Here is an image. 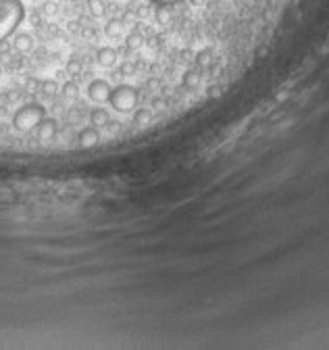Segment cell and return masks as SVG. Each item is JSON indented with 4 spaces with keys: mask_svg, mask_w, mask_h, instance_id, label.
I'll use <instances>...</instances> for the list:
<instances>
[{
    "mask_svg": "<svg viewBox=\"0 0 329 350\" xmlns=\"http://www.w3.org/2000/svg\"><path fill=\"white\" fill-rule=\"evenodd\" d=\"M25 17V7L21 0H0V44L9 40Z\"/></svg>",
    "mask_w": 329,
    "mask_h": 350,
    "instance_id": "6da1fadb",
    "label": "cell"
},
{
    "mask_svg": "<svg viewBox=\"0 0 329 350\" xmlns=\"http://www.w3.org/2000/svg\"><path fill=\"white\" fill-rule=\"evenodd\" d=\"M44 117H46V109L42 104H38V102L23 104L21 109H17V113L13 115V127L21 133H27L31 129H36Z\"/></svg>",
    "mask_w": 329,
    "mask_h": 350,
    "instance_id": "7a4b0ae2",
    "label": "cell"
},
{
    "mask_svg": "<svg viewBox=\"0 0 329 350\" xmlns=\"http://www.w3.org/2000/svg\"><path fill=\"white\" fill-rule=\"evenodd\" d=\"M108 104L113 106L117 113H131L138 106V90L134 86L121 84L117 88H113L111 98H108Z\"/></svg>",
    "mask_w": 329,
    "mask_h": 350,
    "instance_id": "3957f363",
    "label": "cell"
},
{
    "mask_svg": "<svg viewBox=\"0 0 329 350\" xmlns=\"http://www.w3.org/2000/svg\"><path fill=\"white\" fill-rule=\"evenodd\" d=\"M111 92H113V88H111V84H108L106 80H92L88 84V96H90V100L98 102V104L108 102V98H111Z\"/></svg>",
    "mask_w": 329,
    "mask_h": 350,
    "instance_id": "277c9868",
    "label": "cell"
},
{
    "mask_svg": "<svg viewBox=\"0 0 329 350\" xmlns=\"http://www.w3.org/2000/svg\"><path fill=\"white\" fill-rule=\"evenodd\" d=\"M36 131H38V140H42V142L52 140L54 135H56V121L50 119V117H44L40 123H38Z\"/></svg>",
    "mask_w": 329,
    "mask_h": 350,
    "instance_id": "5b68a950",
    "label": "cell"
},
{
    "mask_svg": "<svg viewBox=\"0 0 329 350\" xmlns=\"http://www.w3.org/2000/svg\"><path fill=\"white\" fill-rule=\"evenodd\" d=\"M117 58H119V52L111 46H104V48H98L96 52V60H98V65L104 67V69H111L117 65Z\"/></svg>",
    "mask_w": 329,
    "mask_h": 350,
    "instance_id": "8992f818",
    "label": "cell"
},
{
    "mask_svg": "<svg viewBox=\"0 0 329 350\" xmlns=\"http://www.w3.org/2000/svg\"><path fill=\"white\" fill-rule=\"evenodd\" d=\"M77 142H80L82 148H94L98 142H100V133H98V127H86L80 131V135H77Z\"/></svg>",
    "mask_w": 329,
    "mask_h": 350,
    "instance_id": "52a82bcc",
    "label": "cell"
},
{
    "mask_svg": "<svg viewBox=\"0 0 329 350\" xmlns=\"http://www.w3.org/2000/svg\"><path fill=\"white\" fill-rule=\"evenodd\" d=\"M13 48L19 54H27V52L34 50V38L29 34H17L13 38Z\"/></svg>",
    "mask_w": 329,
    "mask_h": 350,
    "instance_id": "ba28073f",
    "label": "cell"
},
{
    "mask_svg": "<svg viewBox=\"0 0 329 350\" xmlns=\"http://www.w3.org/2000/svg\"><path fill=\"white\" fill-rule=\"evenodd\" d=\"M90 123L94 125V127H104V125H108L111 123V115H108V111L106 109H92L90 111Z\"/></svg>",
    "mask_w": 329,
    "mask_h": 350,
    "instance_id": "9c48e42d",
    "label": "cell"
},
{
    "mask_svg": "<svg viewBox=\"0 0 329 350\" xmlns=\"http://www.w3.org/2000/svg\"><path fill=\"white\" fill-rule=\"evenodd\" d=\"M104 34L108 38H121L123 34V21L121 19H108L104 25Z\"/></svg>",
    "mask_w": 329,
    "mask_h": 350,
    "instance_id": "30bf717a",
    "label": "cell"
},
{
    "mask_svg": "<svg viewBox=\"0 0 329 350\" xmlns=\"http://www.w3.org/2000/svg\"><path fill=\"white\" fill-rule=\"evenodd\" d=\"M60 94L69 98V100H75L77 96H80V86H77L75 82H65L60 86Z\"/></svg>",
    "mask_w": 329,
    "mask_h": 350,
    "instance_id": "8fae6325",
    "label": "cell"
},
{
    "mask_svg": "<svg viewBox=\"0 0 329 350\" xmlns=\"http://www.w3.org/2000/svg\"><path fill=\"white\" fill-rule=\"evenodd\" d=\"M152 121V111L150 109H138L136 111V115H134V123L136 125H140V127H144V125H148Z\"/></svg>",
    "mask_w": 329,
    "mask_h": 350,
    "instance_id": "7c38bea8",
    "label": "cell"
},
{
    "mask_svg": "<svg viewBox=\"0 0 329 350\" xmlns=\"http://www.w3.org/2000/svg\"><path fill=\"white\" fill-rule=\"evenodd\" d=\"M154 19L159 25H169L171 23V7H156Z\"/></svg>",
    "mask_w": 329,
    "mask_h": 350,
    "instance_id": "4fadbf2b",
    "label": "cell"
},
{
    "mask_svg": "<svg viewBox=\"0 0 329 350\" xmlns=\"http://www.w3.org/2000/svg\"><path fill=\"white\" fill-rule=\"evenodd\" d=\"M142 42H144V36L136 29V32H131L127 36V40H125V46H127V50H138L140 46H142Z\"/></svg>",
    "mask_w": 329,
    "mask_h": 350,
    "instance_id": "5bb4252c",
    "label": "cell"
},
{
    "mask_svg": "<svg viewBox=\"0 0 329 350\" xmlns=\"http://www.w3.org/2000/svg\"><path fill=\"white\" fill-rule=\"evenodd\" d=\"M88 9H90V13L94 15V17H104V13L108 11L104 0H88Z\"/></svg>",
    "mask_w": 329,
    "mask_h": 350,
    "instance_id": "9a60e30c",
    "label": "cell"
},
{
    "mask_svg": "<svg viewBox=\"0 0 329 350\" xmlns=\"http://www.w3.org/2000/svg\"><path fill=\"white\" fill-rule=\"evenodd\" d=\"M196 65H198L200 69L211 67V65H213V52H211V50H200V52L196 54Z\"/></svg>",
    "mask_w": 329,
    "mask_h": 350,
    "instance_id": "2e32d148",
    "label": "cell"
},
{
    "mask_svg": "<svg viewBox=\"0 0 329 350\" xmlns=\"http://www.w3.org/2000/svg\"><path fill=\"white\" fill-rule=\"evenodd\" d=\"M198 84H200V75H198V71H187V73L183 75V86H185L187 90L198 88Z\"/></svg>",
    "mask_w": 329,
    "mask_h": 350,
    "instance_id": "e0dca14e",
    "label": "cell"
},
{
    "mask_svg": "<svg viewBox=\"0 0 329 350\" xmlns=\"http://www.w3.org/2000/svg\"><path fill=\"white\" fill-rule=\"evenodd\" d=\"M65 69H67V73L71 75V78H75V75H80V73H82L84 65H82V60H80V58H69Z\"/></svg>",
    "mask_w": 329,
    "mask_h": 350,
    "instance_id": "ac0fdd59",
    "label": "cell"
},
{
    "mask_svg": "<svg viewBox=\"0 0 329 350\" xmlns=\"http://www.w3.org/2000/svg\"><path fill=\"white\" fill-rule=\"evenodd\" d=\"M40 90H42V94H46V96H54L60 88H58V84L54 80H46V82H42Z\"/></svg>",
    "mask_w": 329,
    "mask_h": 350,
    "instance_id": "d6986e66",
    "label": "cell"
},
{
    "mask_svg": "<svg viewBox=\"0 0 329 350\" xmlns=\"http://www.w3.org/2000/svg\"><path fill=\"white\" fill-rule=\"evenodd\" d=\"M148 3H152L156 7H173V5L181 3V0H148Z\"/></svg>",
    "mask_w": 329,
    "mask_h": 350,
    "instance_id": "ffe728a7",
    "label": "cell"
},
{
    "mask_svg": "<svg viewBox=\"0 0 329 350\" xmlns=\"http://www.w3.org/2000/svg\"><path fill=\"white\" fill-rule=\"evenodd\" d=\"M136 73V67L131 65V63H125V65H121V69H119V75H134Z\"/></svg>",
    "mask_w": 329,
    "mask_h": 350,
    "instance_id": "44dd1931",
    "label": "cell"
},
{
    "mask_svg": "<svg viewBox=\"0 0 329 350\" xmlns=\"http://www.w3.org/2000/svg\"><path fill=\"white\" fill-rule=\"evenodd\" d=\"M42 13H44V15H54V13H56V5H54V3H46V5L42 7Z\"/></svg>",
    "mask_w": 329,
    "mask_h": 350,
    "instance_id": "7402d4cb",
    "label": "cell"
},
{
    "mask_svg": "<svg viewBox=\"0 0 329 350\" xmlns=\"http://www.w3.org/2000/svg\"><path fill=\"white\" fill-rule=\"evenodd\" d=\"M152 109H154V111H163V109H165V100L152 98Z\"/></svg>",
    "mask_w": 329,
    "mask_h": 350,
    "instance_id": "603a6c76",
    "label": "cell"
},
{
    "mask_svg": "<svg viewBox=\"0 0 329 350\" xmlns=\"http://www.w3.org/2000/svg\"><path fill=\"white\" fill-rule=\"evenodd\" d=\"M209 96H219V88H217V86L209 88Z\"/></svg>",
    "mask_w": 329,
    "mask_h": 350,
    "instance_id": "cb8c5ba5",
    "label": "cell"
},
{
    "mask_svg": "<svg viewBox=\"0 0 329 350\" xmlns=\"http://www.w3.org/2000/svg\"><path fill=\"white\" fill-rule=\"evenodd\" d=\"M190 3H192L194 7H202V5H205V3H207V0H190Z\"/></svg>",
    "mask_w": 329,
    "mask_h": 350,
    "instance_id": "d4e9b609",
    "label": "cell"
}]
</instances>
